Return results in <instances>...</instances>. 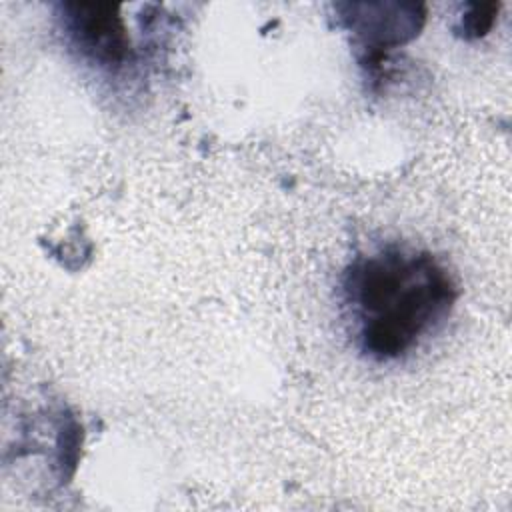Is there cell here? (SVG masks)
<instances>
[{
  "label": "cell",
  "mask_w": 512,
  "mask_h": 512,
  "mask_svg": "<svg viewBox=\"0 0 512 512\" xmlns=\"http://www.w3.org/2000/svg\"><path fill=\"white\" fill-rule=\"evenodd\" d=\"M66 26L76 46L92 60L112 66L128 54V36L112 4H64Z\"/></svg>",
  "instance_id": "obj_2"
},
{
  "label": "cell",
  "mask_w": 512,
  "mask_h": 512,
  "mask_svg": "<svg viewBox=\"0 0 512 512\" xmlns=\"http://www.w3.org/2000/svg\"><path fill=\"white\" fill-rule=\"evenodd\" d=\"M474 12L464 16V30L466 36H482L486 34V30L492 26L494 20V4H474L472 6Z\"/></svg>",
  "instance_id": "obj_3"
},
{
  "label": "cell",
  "mask_w": 512,
  "mask_h": 512,
  "mask_svg": "<svg viewBox=\"0 0 512 512\" xmlns=\"http://www.w3.org/2000/svg\"><path fill=\"white\" fill-rule=\"evenodd\" d=\"M344 290L358 322L360 348L394 360L444 320L456 298L448 272L426 252L384 250L356 260Z\"/></svg>",
  "instance_id": "obj_1"
}]
</instances>
